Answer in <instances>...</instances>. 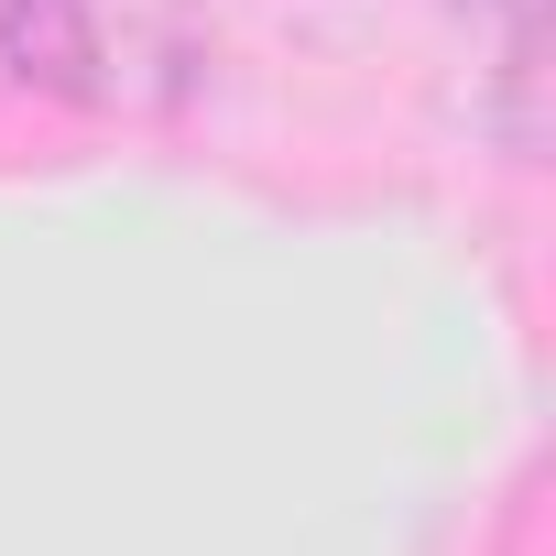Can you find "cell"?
Wrapping results in <instances>:
<instances>
[{
  "mask_svg": "<svg viewBox=\"0 0 556 556\" xmlns=\"http://www.w3.org/2000/svg\"><path fill=\"white\" fill-rule=\"evenodd\" d=\"M0 66L45 99L99 110L110 99V34H99V0H0Z\"/></svg>",
  "mask_w": 556,
  "mask_h": 556,
  "instance_id": "cell-1",
  "label": "cell"
},
{
  "mask_svg": "<svg viewBox=\"0 0 556 556\" xmlns=\"http://www.w3.org/2000/svg\"><path fill=\"white\" fill-rule=\"evenodd\" d=\"M480 12L513 34V55H534V23H545V0H480Z\"/></svg>",
  "mask_w": 556,
  "mask_h": 556,
  "instance_id": "cell-2",
  "label": "cell"
}]
</instances>
